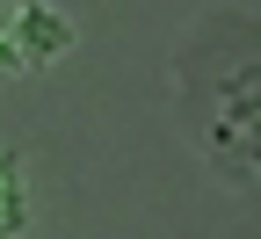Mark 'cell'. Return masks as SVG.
<instances>
[{
	"label": "cell",
	"mask_w": 261,
	"mask_h": 239,
	"mask_svg": "<svg viewBox=\"0 0 261 239\" xmlns=\"http://www.w3.org/2000/svg\"><path fill=\"white\" fill-rule=\"evenodd\" d=\"M73 51V22L51 0H0V73H37Z\"/></svg>",
	"instance_id": "obj_2"
},
{
	"label": "cell",
	"mask_w": 261,
	"mask_h": 239,
	"mask_svg": "<svg viewBox=\"0 0 261 239\" xmlns=\"http://www.w3.org/2000/svg\"><path fill=\"white\" fill-rule=\"evenodd\" d=\"M22 225H29L22 167H15V152H8V145H0V239H22Z\"/></svg>",
	"instance_id": "obj_3"
},
{
	"label": "cell",
	"mask_w": 261,
	"mask_h": 239,
	"mask_svg": "<svg viewBox=\"0 0 261 239\" xmlns=\"http://www.w3.org/2000/svg\"><path fill=\"white\" fill-rule=\"evenodd\" d=\"M196 94V138L218 181L254 189L261 174V73H254V15H218L181 51V101Z\"/></svg>",
	"instance_id": "obj_1"
}]
</instances>
